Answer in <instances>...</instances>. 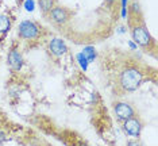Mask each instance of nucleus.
Returning a JSON list of instances; mask_svg holds the SVG:
<instances>
[{"label":"nucleus","mask_w":158,"mask_h":146,"mask_svg":"<svg viewBox=\"0 0 158 146\" xmlns=\"http://www.w3.org/2000/svg\"><path fill=\"white\" fill-rule=\"evenodd\" d=\"M128 27L132 41L136 44V48H141L145 52H156V41L150 35L147 26L143 19L142 11L139 8V4L134 2L128 8Z\"/></svg>","instance_id":"obj_1"},{"label":"nucleus","mask_w":158,"mask_h":146,"mask_svg":"<svg viewBox=\"0 0 158 146\" xmlns=\"http://www.w3.org/2000/svg\"><path fill=\"white\" fill-rule=\"evenodd\" d=\"M145 81V72L136 65L124 66L118 76V88L122 92H132L138 90Z\"/></svg>","instance_id":"obj_2"},{"label":"nucleus","mask_w":158,"mask_h":146,"mask_svg":"<svg viewBox=\"0 0 158 146\" xmlns=\"http://www.w3.org/2000/svg\"><path fill=\"white\" fill-rule=\"evenodd\" d=\"M145 127V122L142 120V118L135 114L132 115L131 118L126 119L124 122H122V129H123L124 134L128 135V137H132V138H139L141 137V133Z\"/></svg>","instance_id":"obj_3"},{"label":"nucleus","mask_w":158,"mask_h":146,"mask_svg":"<svg viewBox=\"0 0 158 146\" xmlns=\"http://www.w3.org/2000/svg\"><path fill=\"white\" fill-rule=\"evenodd\" d=\"M42 33V28L38 26L35 22H31V20H24L19 24V31H18V35L19 38L26 41H34L38 40L39 35Z\"/></svg>","instance_id":"obj_4"},{"label":"nucleus","mask_w":158,"mask_h":146,"mask_svg":"<svg viewBox=\"0 0 158 146\" xmlns=\"http://www.w3.org/2000/svg\"><path fill=\"white\" fill-rule=\"evenodd\" d=\"M70 16H72V11H69L62 6H54L52 8V11L48 14L49 20H52L57 26H65L70 20Z\"/></svg>","instance_id":"obj_5"},{"label":"nucleus","mask_w":158,"mask_h":146,"mask_svg":"<svg viewBox=\"0 0 158 146\" xmlns=\"http://www.w3.org/2000/svg\"><path fill=\"white\" fill-rule=\"evenodd\" d=\"M114 112L116 115V119L119 122H124L126 119L131 118L132 115H135V110L130 103L126 102H116L114 104Z\"/></svg>","instance_id":"obj_6"},{"label":"nucleus","mask_w":158,"mask_h":146,"mask_svg":"<svg viewBox=\"0 0 158 146\" xmlns=\"http://www.w3.org/2000/svg\"><path fill=\"white\" fill-rule=\"evenodd\" d=\"M49 50L53 56L61 57L68 52V46L65 44V41H62L61 38H53V40L49 42Z\"/></svg>","instance_id":"obj_7"},{"label":"nucleus","mask_w":158,"mask_h":146,"mask_svg":"<svg viewBox=\"0 0 158 146\" xmlns=\"http://www.w3.org/2000/svg\"><path fill=\"white\" fill-rule=\"evenodd\" d=\"M7 62L12 70H20L23 66V57L20 52L18 49H11V52L8 53V57H7Z\"/></svg>","instance_id":"obj_8"},{"label":"nucleus","mask_w":158,"mask_h":146,"mask_svg":"<svg viewBox=\"0 0 158 146\" xmlns=\"http://www.w3.org/2000/svg\"><path fill=\"white\" fill-rule=\"evenodd\" d=\"M39 8H41L42 14L45 16H48V14L52 11V8L54 6H57V0H38Z\"/></svg>","instance_id":"obj_9"},{"label":"nucleus","mask_w":158,"mask_h":146,"mask_svg":"<svg viewBox=\"0 0 158 146\" xmlns=\"http://www.w3.org/2000/svg\"><path fill=\"white\" fill-rule=\"evenodd\" d=\"M11 27V19L6 14H0V35H4Z\"/></svg>","instance_id":"obj_10"},{"label":"nucleus","mask_w":158,"mask_h":146,"mask_svg":"<svg viewBox=\"0 0 158 146\" xmlns=\"http://www.w3.org/2000/svg\"><path fill=\"white\" fill-rule=\"evenodd\" d=\"M82 54L85 56V58L88 60V62H92L93 60L96 58V50H95V48H92V46L84 48V50H82Z\"/></svg>","instance_id":"obj_11"},{"label":"nucleus","mask_w":158,"mask_h":146,"mask_svg":"<svg viewBox=\"0 0 158 146\" xmlns=\"http://www.w3.org/2000/svg\"><path fill=\"white\" fill-rule=\"evenodd\" d=\"M77 60H78V62H80V65H81V68H82V69H87V68H88V60L87 58H85V56L84 54H82V53H78V54H77Z\"/></svg>","instance_id":"obj_12"},{"label":"nucleus","mask_w":158,"mask_h":146,"mask_svg":"<svg viewBox=\"0 0 158 146\" xmlns=\"http://www.w3.org/2000/svg\"><path fill=\"white\" fill-rule=\"evenodd\" d=\"M127 2L128 0H122V16H127Z\"/></svg>","instance_id":"obj_13"},{"label":"nucleus","mask_w":158,"mask_h":146,"mask_svg":"<svg viewBox=\"0 0 158 146\" xmlns=\"http://www.w3.org/2000/svg\"><path fill=\"white\" fill-rule=\"evenodd\" d=\"M24 7H26L27 11H33V10H34V0H27L26 4H24Z\"/></svg>","instance_id":"obj_14"},{"label":"nucleus","mask_w":158,"mask_h":146,"mask_svg":"<svg viewBox=\"0 0 158 146\" xmlns=\"http://www.w3.org/2000/svg\"><path fill=\"white\" fill-rule=\"evenodd\" d=\"M127 146H142V144L138 141V138H135V140H130V141H128Z\"/></svg>","instance_id":"obj_15"},{"label":"nucleus","mask_w":158,"mask_h":146,"mask_svg":"<svg viewBox=\"0 0 158 146\" xmlns=\"http://www.w3.org/2000/svg\"><path fill=\"white\" fill-rule=\"evenodd\" d=\"M104 2L107 3V6H108V7H112L115 4H118V3H119V0H104Z\"/></svg>","instance_id":"obj_16"},{"label":"nucleus","mask_w":158,"mask_h":146,"mask_svg":"<svg viewBox=\"0 0 158 146\" xmlns=\"http://www.w3.org/2000/svg\"><path fill=\"white\" fill-rule=\"evenodd\" d=\"M4 138H6V134L3 133L2 130H0V141H3V140H4Z\"/></svg>","instance_id":"obj_17"},{"label":"nucleus","mask_w":158,"mask_h":146,"mask_svg":"<svg viewBox=\"0 0 158 146\" xmlns=\"http://www.w3.org/2000/svg\"><path fill=\"white\" fill-rule=\"evenodd\" d=\"M0 126H2V118H0Z\"/></svg>","instance_id":"obj_18"}]
</instances>
